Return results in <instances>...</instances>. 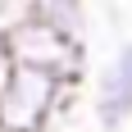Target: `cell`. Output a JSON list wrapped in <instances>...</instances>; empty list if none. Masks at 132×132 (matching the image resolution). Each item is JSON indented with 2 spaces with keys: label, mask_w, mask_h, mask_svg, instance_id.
I'll return each mask as SVG.
<instances>
[{
  "label": "cell",
  "mask_w": 132,
  "mask_h": 132,
  "mask_svg": "<svg viewBox=\"0 0 132 132\" xmlns=\"http://www.w3.org/2000/svg\"><path fill=\"white\" fill-rule=\"evenodd\" d=\"M9 68H14V50H9V37L0 32V87H5V78H9Z\"/></svg>",
  "instance_id": "277c9868"
},
{
  "label": "cell",
  "mask_w": 132,
  "mask_h": 132,
  "mask_svg": "<svg viewBox=\"0 0 132 132\" xmlns=\"http://www.w3.org/2000/svg\"><path fill=\"white\" fill-rule=\"evenodd\" d=\"M9 50L18 64H41V68H55L64 82L78 87L82 73H87V41L78 37H64L59 27L41 23V18H23V23H14L9 32Z\"/></svg>",
  "instance_id": "7a4b0ae2"
},
{
  "label": "cell",
  "mask_w": 132,
  "mask_h": 132,
  "mask_svg": "<svg viewBox=\"0 0 132 132\" xmlns=\"http://www.w3.org/2000/svg\"><path fill=\"white\" fill-rule=\"evenodd\" d=\"M96 128L100 132H123L132 123V41H123L105 73L96 78Z\"/></svg>",
  "instance_id": "3957f363"
},
{
  "label": "cell",
  "mask_w": 132,
  "mask_h": 132,
  "mask_svg": "<svg viewBox=\"0 0 132 132\" xmlns=\"http://www.w3.org/2000/svg\"><path fill=\"white\" fill-rule=\"evenodd\" d=\"M68 91L73 82H64L55 68L14 59L0 87V132H50L68 105Z\"/></svg>",
  "instance_id": "6da1fadb"
}]
</instances>
